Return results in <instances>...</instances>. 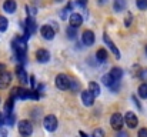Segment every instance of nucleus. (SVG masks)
Segmentation results:
<instances>
[{"label": "nucleus", "instance_id": "obj_1", "mask_svg": "<svg viewBox=\"0 0 147 137\" xmlns=\"http://www.w3.org/2000/svg\"><path fill=\"white\" fill-rule=\"evenodd\" d=\"M19 133L23 137H30L33 133V126L29 120H20L19 123Z\"/></svg>", "mask_w": 147, "mask_h": 137}, {"label": "nucleus", "instance_id": "obj_2", "mask_svg": "<svg viewBox=\"0 0 147 137\" xmlns=\"http://www.w3.org/2000/svg\"><path fill=\"white\" fill-rule=\"evenodd\" d=\"M56 86H57L60 90H69V89H70V79H69L66 74L60 73V74H57V77H56Z\"/></svg>", "mask_w": 147, "mask_h": 137}, {"label": "nucleus", "instance_id": "obj_3", "mask_svg": "<svg viewBox=\"0 0 147 137\" xmlns=\"http://www.w3.org/2000/svg\"><path fill=\"white\" fill-rule=\"evenodd\" d=\"M57 124H59V121H57L56 116H53V114L46 116L45 120H43V126H45V129H46L47 132H54V130L57 129Z\"/></svg>", "mask_w": 147, "mask_h": 137}, {"label": "nucleus", "instance_id": "obj_4", "mask_svg": "<svg viewBox=\"0 0 147 137\" xmlns=\"http://www.w3.org/2000/svg\"><path fill=\"white\" fill-rule=\"evenodd\" d=\"M124 123H126L127 127L136 129L137 124H139V119H137V116H136L133 111H127V113L124 114Z\"/></svg>", "mask_w": 147, "mask_h": 137}, {"label": "nucleus", "instance_id": "obj_5", "mask_svg": "<svg viewBox=\"0 0 147 137\" xmlns=\"http://www.w3.org/2000/svg\"><path fill=\"white\" fill-rule=\"evenodd\" d=\"M123 121H124V119H123V116H121L120 113H114V114L111 116V119H110V124H111V127H113L114 130H121Z\"/></svg>", "mask_w": 147, "mask_h": 137}, {"label": "nucleus", "instance_id": "obj_6", "mask_svg": "<svg viewBox=\"0 0 147 137\" xmlns=\"http://www.w3.org/2000/svg\"><path fill=\"white\" fill-rule=\"evenodd\" d=\"M40 33H42L43 39H46V40H51V39H54V36H56L54 29H53L51 26H49V24H45V26L40 29Z\"/></svg>", "mask_w": 147, "mask_h": 137}, {"label": "nucleus", "instance_id": "obj_7", "mask_svg": "<svg viewBox=\"0 0 147 137\" xmlns=\"http://www.w3.org/2000/svg\"><path fill=\"white\" fill-rule=\"evenodd\" d=\"M69 22H70V26L71 27H76V29H79L80 26H82V23H83V17H82V14L80 13H71L70 14V19H69Z\"/></svg>", "mask_w": 147, "mask_h": 137}, {"label": "nucleus", "instance_id": "obj_8", "mask_svg": "<svg viewBox=\"0 0 147 137\" xmlns=\"http://www.w3.org/2000/svg\"><path fill=\"white\" fill-rule=\"evenodd\" d=\"M94 40H96V37H94V33H93L92 30H86V32L82 34V42H83L84 46L94 45Z\"/></svg>", "mask_w": 147, "mask_h": 137}, {"label": "nucleus", "instance_id": "obj_9", "mask_svg": "<svg viewBox=\"0 0 147 137\" xmlns=\"http://www.w3.org/2000/svg\"><path fill=\"white\" fill-rule=\"evenodd\" d=\"M36 59L39 63H47L50 60V53L46 49H39L36 51Z\"/></svg>", "mask_w": 147, "mask_h": 137}, {"label": "nucleus", "instance_id": "obj_10", "mask_svg": "<svg viewBox=\"0 0 147 137\" xmlns=\"http://www.w3.org/2000/svg\"><path fill=\"white\" fill-rule=\"evenodd\" d=\"M11 83V74L7 72L0 73V89H6L9 87V84Z\"/></svg>", "mask_w": 147, "mask_h": 137}, {"label": "nucleus", "instance_id": "obj_11", "mask_svg": "<svg viewBox=\"0 0 147 137\" xmlns=\"http://www.w3.org/2000/svg\"><path fill=\"white\" fill-rule=\"evenodd\" d=\"M82 101H83L84 106H93V103H94V96L89 90L82 91Z\"/></svg>", "mask_w": 147, "mask_h": 137}, {"label": "nucleus", "instance_id": "obj_12", "mask_svg": "<svg viewBox=\"0 0 147 137\" xmlns=\"http://www.w3.org/2000/svg\"><path fill=\"white\" fill-rule=\"evenodd\" d=\"M113 9L116 13H121L127 9V0H114L113 1Z\"/></svg>", "mask_w": 147, "mask_h": 137}, {"label": "nucleus", "instance_id": "obj_13", "mask_svg": "<svg viewBox=\"0 0 147 137\" xmlns=\"http://www.w3.org/2000/svg\"><path fill=\"white\" fill-rule=\"evenodd\" d=\"M104 43L109 46V49L111 50V53L114 54V57H116V59H120V51H119V49H117V47H116V45H114V43H113V42L109 39V36H107V34H104Z\"/></svg>", "mask_w": 147, "mask_h": 137}, {"label": "nucleus", "instance_id": "obj_14", "mask_svg": "<svg viewBox=\"0 0 147 137\" xmlns=\"http://www.w3.org/2000/svg\"><path fill=\"white\" fill-rule=\"evenodd\" d=\"M109 76H110L113 80H116V82H120V79L123 77V69H120V67H113V69L110 70Z\"/></svg>", "mask_w": 147, "mask_h": 137}, {"label": "nucleus", "instance_id": "obj_15", "mask_svg": "<svg viewBox=\"0 0 147 137\" xmlns=\"http://www.w3.org/2000/svg\"><path fill=\"white\" fill-rule=\"evenodd\" d=\"M3 9H4V11H7V13H14L16 9H17V4H16L14 0H6V1L3 3Z\"/></svg>", "mask_w": 147, "mask_h": 137}, {"label": "nucleus", "instance_id": "obj_16", "mask_svg": "<svg viewBox=\"0 0 147 137\" xmlns=\"http://www.w3.org/2000/svg\"><path fill=\"white\" fill-rule=\"evenodd\" d=\"M16 74H17V77L22 83H27V74H26V70L23 69V66H17Z\"/></svg>", "mask_w": 147, "mask_h": 137}, {"label": "nucleus", "instance_id": "obj_17", "mask_svg": "<svg viewBox=\"0 0 147 137\" xmlns=\"http://www.w3.org/2000/svg\"><path fill=\"white\" fill-rule=\"evenodd\" d=\"M89 91L96 97V96H100V91L101 90H100V86H98L96 82H90V83H89Z\"/></svg>", "mask_w": 147, "mask_h": 137}, {"label": "nucleus", "instance_id": "obj_18", "mask_svg": "<svg viewBox=\"0 0 147 137\" xmlns=\"http://www.w3.org/2000/svg\"><path fill=\"white\" fill-rule=\"evenodd\" d=\"M96 57H97V60H98V61L104 63V61L107 60L109 54H107V51H106L104 49H98V50H97V53H96Z\"/></svg>", "mask_w": 147, "mask_h": 137}, {"label": "nucleus", "instance_id": "obj_19", "mask_svg": "<svg viewBox=\"0 0 147 137\" xmlns=\"http://www.w3.org/2000/svg\"><path fill=\"white\" fill-rule=\"evenodd\" d=\"M139 96L142 97V99H147V83H142L140 86H139Z\"/></svg>", "mask_w": 147, "mask_h": 137}, {"label": "nucleus", "instance_id": "obj_20", "mask_svg": "<svg viewBox=\"0 0 147 137\" xmlns=\"http://www.w3.org/2000/svg\"><path fill=\"white\" fill-rule=\"evenodd\" d=\"M66 33H67V37H69V39H71V40L77 37V29H76V27L69 26V27H67V30H66Z\"/></svg>", "mask_w": 147, "mask_h": 137}, {"label": "nucleus", "instance_id": "obj_21", "mask_svg": "<svg viewBox=\"0 0 147 137\" xmlns=\"http://www.w3.org/2000/svg\"><path fill=\"white\" fill-rule=\"evenodd\" d=\"M101 82H103V83H104V84H106L109 89H110V87H111V86L116 83V80H113V79H111L109 74H104V76H103V79H101Z\"/></svg>", "mask_w": 147, "mask_h": 137}, {"label": "nucleus", "instance_id": "obj_22", "mask_svg": "<svg viewBox=\"0 0 147 137\" xmlns=\"http://www.w3.org/2000/svg\"><path fill=\"white\" fill-rule=\"evenodd\" d=\"M14 120H16V117H14V114H13V111H11V113H7V116L4 117V123H6L7 126H13V123H14Z\"/></svg>", "mask_w": 147, "mask_h": 137}, {"label": "nucleus", "instance_id": "obj_23", "mask_svg": "<svg viewBox=\"0 0 147 137\" xmlns=\"http://www.w3.org/2000/svg\"><path fill=\"white\" fill-rule=\"evenodd\" d=\"M70 90L74 91V93H77V91L80 90V83H79L77 80H73V79H70Z\"/></svg>", "mask_w": 147, "mask_h": 137}, {"label": "nucleus", "instance_id": "obj_24", "mask_svg": "<svg viewBox=\"0 0 147 137\" xmlns=\"http://www.w3.org/2000/svg\"><path fill=\"white\" fill-rule=\"evenodd\" d=\"M7 26H9V22L4 16H0V32H6L7 30Z\"/></svg>", "mask_w": 147, "mask_h": 137}, {"label": "nucleus", "instance_id": "obj_25", "mask_svg": "<svg viewBox=\"0 0 147 137\" xmlns=\"http://www.w3.org/2000/svg\"><path fill=\"white\" fill-rule=\"evenodd\" d=\"M13 104H14V99H7V101H6V111L7 113H11V110H13Z\"/></svg>", "mask_w": 147, "mask_h": 137}, {"label": "nucleus", "instance_id": "obj_26", "mask_svg": "<svg viewBox=\"0 0 147 137\" xmlns=\"http://www.w3.org/2000/svg\"><path fill=\"white\" fill-rule=\"evenodd\" d=\"M136 4L140 10H146L147 9V0H136Z\"/></svg>", "mask_w": 147, "mask_h": 137}, {"label": "nucleus", "instance_id": "obj_27", "mask_svg": "<svg viewBox=\"0 0 147 137\" xmlns=\"http://www.w3.org/2000/svg\"><path fill=\"white\" fill-rule=\"evenodd\" d=\"M131 23H133V14H131V13H127V16H126V20H124V24H126V27H130V26H131Z\"/></svg>", "mask_w": 147, "mask_h": 137}, {"label": "nucleus", "instance_id": "obj_28", "mask_svg": "<svg viewBox=\"0 0 147 137\" xmlns=\"http://www.w3.org/2000/svg\"><path fill=\"white\" fill-rule=\"evenodd\" d=\"M92 137H104V130H101V129H96V130L93 132Z\"/></svg>", "mask_w": 147, "mask_h": 137}, {"label": "nucleus", "instance_id": "obj_29", "mask_svg": "<svg viewBox=\"0 0 147 137\" xmlns=\"http://www.w3.org/2000/svg\"><path fill=\"white\" fill-rule=\"evenodd\" d=\"M139 77L142 80H144V83L147 82V69H142V72L139 73Z\"/></svg>", "mask_w": 147, "mask_h": 137}, {"label": "nucleus", "instance_id": "obj_30", "mask_svg": "<svg viewBox=\"0 0 147 137\" xmlns=\"http://www.w3.org/2000/svg\"><path fill=\"white\" fill-rule=\"evenodd\" d=\"M137 137H147V129H140L137 133Z\"/></svg>", "mask_w": 147, "mask_h": 137}, {"label": "nucleus", "instance_id": "obj_31", "mask_svg": "<svg viewBox=\"0 0 147 137\" xmlns=\"http://www.w3.org/2000/svg\"><path fill=\"white\" fill-rule=\"evenodd\" d=\"M116 137H129V134H127V132L119 130V132H117V136H116Z\"/></svg>", "mask_w": 147, "mask_h": 137}, {"label": "nucleus", "instance_id": "obj_32", "mask_svg": "<svg viewBox=\"0 0 147 137\" xmlns=\"http://www.w3.org/2000/svg\"><path fill=\"white\" fill-rule=\"evenodd\" d=\"M77 6L84 9V7H86V0H77Z\"/></svg>", "mask_w": 147, "mask_h": 137}, {"label": "nucleus", "instance_id": "obj_33", "mask_svg": "<svg viewBox=\"0 0 147 137\" xmlns=\"http://www.w3.org/2000/svg\"><path fill=\"white\" fill-rule=\"evenodd\" d=\"M3 124H4V114L0 113V126H3Z\"/></svg>", "mask_w": 147, "mask_h": 137}, {"label": "nucleus", "instance_id": "obj_34", "mask_svg": "<svg viewBox=\"0 0 147 137\" xmlns=\"http://www.w3.org/2000/svg\"><path fill=\"white\" fill-rule=\"evenodd\" d=\"M131 99H133V101H134V103H136V106H137V107H139V109H142V106H140V103H139V101H137V99H136V97H134V96H133V97H131Z\"/></svg>", "mask_w": 147, "mask_h": 137}, {"label": "nucleus", "instance_id": "obj_35", "mask_svg": "<svg viewBox=\"0 0 147 137\" xmlns=\"http://www.w3.org/2000/svg\"><path fill=\"white\" fill-rule=\"evenodd\" d=\"M4 69H6V66L0 63V73H3V72H4Z\"/></svg>", "mask_w": 147, "mask_h": 137}, {"label": "nucleus", "instance_id": "obj_36", "mask_svg": "<svg viewBox=\"0 0 147 137\" xmlns=\"http://www.w3.org/2000/svg\"><path fill=\"white\" fill-rule=\"evenodd\" d=\"M30 83H32V86H34V76L30 77Z\"/></svg>", "mask_w": 147, "mask_h": 137}, {"label": "nucleus", "instance_id": "obj_37", "mask_svg": "<svg viewBox=\"0 0 147 137\" xmlns=\"http://www.w3.org/2000/svg\"><path fill=\"white\" fill-rule=\"evenodd\" d=\"M80 136H82V137H89L86 133H83V132H80Z\"/></svg>", "mask_w": 147, "mask_h": 137}, {"label": "nucleus", "instance_id": "obj_38", "mask_svg": "<svg viewBox=\"0 0 147 137\" xmlns=\"http://www.w3.org/2000/svg\"><path fill=\"white\" fill-rule=\"evenodd\" d=\"M100 3H101V4H104V3H106V0H98V4H100Z\"/></svg>", "mask_w": 147, "mask_h": 137}, {"label": "nucleus", "instance_id": "obj_39", "mask_svg": "<svg viewBox=\"0 0 147 137\" xmlns=\"http://www.w3.org/2000/svg\"><path fill=\"white\" fill-rule=\"evenodd\" d=\"M144 51H146V56H147V46L144 47Z\"/></svg>", "mask_w": 147, "mask_h": 137}]
</instances>
